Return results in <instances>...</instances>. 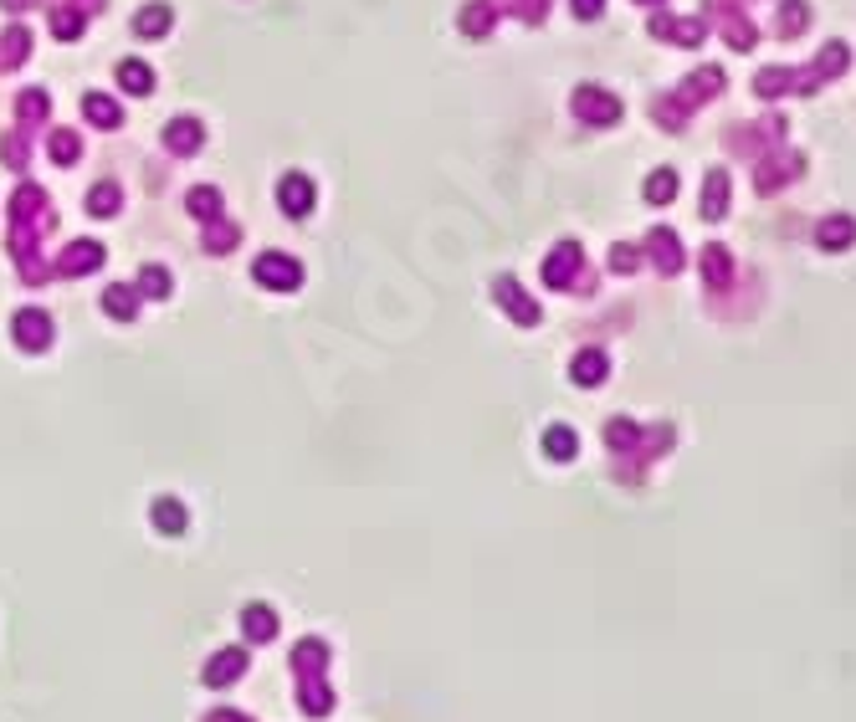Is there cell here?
Masks as SVG:
<instances>
[{
    "label": "cell",
    "mask_w": 856,
    "mask_h": 722,
    "mask_svg": "<svg viewBox=\"0 0 856 722\" xmlns=\"http://www.w3.org/2000/svg\"><path fill=\"white\" fill-rule=\"evenodd\" d=\"M574 118L580 124H620V97H610L605 88H595V82H585V88H574Z\"/></svg>",
    "instance_id": "6da1fadb"
},
{
    "label": "cell",
    "mask_w": 856,
    "mask_h": 722,
    "mask_svg": "<svg viewBox=\"0 0 856 722\" xmlns=\"http://www.w3.org/2000/svg\"><path fill=\"white\" fill-rule=\"evenodd\" d=\"M256 282L272 287V292H293L302 282V267L283 252H267V256H256Z\"/></svg>",
    "instance_id": "7a4b0ae2"
},
{
    "label": "cell",
    "mask_w": 856,
    "mask_h": 722,
    "mask_svg": "<svg viewBox=\"0 0 856 722\" xmlns=\"http://www.w3.org/2000/svg\"><path fill=\"white\" fill-rule=\"evenodd\" d=\"M492 298L503 302V308L518 318L524 329H534V323H539V302H528L524 292H518V282H513V277H498V282H492Z\"/></svg>",
    "instance_id": "3957f363"
},
{
    "label": "cell",
    "mask_w": 856,
    "mask_h": 722,
    "mask_svg": "<svg viewBox=\"0 0 856 722\" xmlns=\"http://www.w3.org/2000/svg\"><path fill=\"white\" fill-rule=\"evenodd\" d=\"M277 200H283L287 216H308V210H313V180H308V174H283Z\"/></svg>",
    "instance_id": "277c9868"
},
{
    "label": "cell",
    "mask_w": 856,
    "mask_h": 722,
    "mask_svg": "<svg viewBox=\"0 0 856 722\" xmlns=\"http://www.w3.org/2000/svg\"><path fill=\"white\" fill-rule=\"evenodd\" d=\"M815 241H821L825 252H846L856 241V220L851 216H825L821 226H815Z\"/></svg>",
    "instance_id": "5b68a950"
},
{
    "label": "cell",
    "mask_w": 856,
    "mask_h": 722,
    "mask_svg": "<svg viewBox=\"0 0 856 722\" xmlns=\"http://www.w3.org/2000/svg\"><path fill=\"white\" fill-rule=\"evenodd\" d=\"M16 344H21V348H47V344H51V323H47V313H36V308L16 313Z\"/></svg>",
    "instance_id": "8992f818"
},
{
    "label": "cell",
    "mask_w": 856,
    "mask_h": 722,
    "mask_svg": "<svg viewBox=\"0 0 856 722\" xmlns=\"http://www.w3.org/2000/svg\"><path fill=\"white\" fill-rule=\"evenodd\" d=\"M574 272H580V246H570V241H564V246H559V252L549 256V267H544V282L564 292V287L574 282Z\"/></svg>",
    "instance_id": "52a82bcc"
},
{
    "label": "cell",
    "mask_w": 856,
    "mask_h": 722,
    "mask_svg": "<svg viewBox=\"0 0 856 722\" xmlns=\"http://www.w3.org/2000/svg\"><path fill=\"white\" fill-rule=\"evenodd\" d=\"M702 32H708L702 21H672V16H656V21H651V36H672L677 47H698Z\"/></svg>",
    "instance_id": "ba28073f"
},
{
    "label": "cell",
    "mask_w": 856,
    "mask_h": 722,
    "mask_svg": "<svg viewBox=\"0 0 856 722\" xmlns=\"http://www.w3.org/2000/svg\"><path fill=\"white\" fill-rule=\"evenodd\" d=\"M170 26H175V11H170V5H159V0H154V5H144L139 21H134V32H139V36H164Z\"/></svg>",
    "instance_id": "9c48e42d"
},
{
    "label": "cell",
    "mask_w": 856,
    "mask_h": 722,
    "mask_svg": "<svg viewBox=\"0 0 856 722\" xmlns=\"http://www.w3.org/2000/svg\"><path fill=\"white\" fill-rule=\"evenodd\" d=\"M200 134H206V128L195 124V118H175V124L164 128V143H170L175 154H191L195 143H200Z\"/></svg>",
    "instance_id": "30bf717a"
},
{
    "label": "cell",
    "mask_w": 856,
    "mask_h": 722,
    "mask_svg": "<svg viewBox=\"0 0 856 722\" xmlns=\"http://www.w3.org/2000/svg\"><path fill=\"white\" fill-rule=\"evenodd\" d=\"M723 210H729V174L713 170V174H708V195H702V216L718 220Z\"/></svg>",
    "instance_id": "8fae6325"
},
{
    "label": "cell",
    "mask_w": 856,
    "mask_h": 722,
    "mask_svg": "<svg viewBox=\"0 0 856 722\" xmlns=\"http://www.w3.org/2000/svg\"><path fill=\"white\" fill-rule=\"evenodd\" d=\"M651 256L662 262V272H677V267H682L677 236H672V231H651Z\"/></svg>",
    "instance_id": "7c38bea8"
},
{
    "label": "cell",
    "mask_w": 856,
    "mask_h": 722,
    "mask_svg": "<svg viewBox=\"0 0 856 722\" xmlns=\"http://www.w3.org/2000/svg\"><path fill=\"white\" fill-rule=\"evenodd\" d=\"M544 451L554 456V461H570V456L580 451V436H574L570 425H554V430L544 436Z\"/></svg>",
    "instance_id": "4fadbf2b"
},
{
    "label": "cell",
    "mask_w": 856,
    "mask_h": 722,
    "mask_svg": "<svg viewBox=\"0 0 856 722\" xmlns=\"http://www.w3.org/2000/svg\"><path fill=\"white\" fill-rule=\"evenodd\" d=\"M118 82H124L128 93H149V88H154V72H149V67L144 62H134V57H128V62H118Z\"/></svg>",
    "instance_id": "5bb4252c"
},
{
    "label": "cell",
    "mask_w": 856,
    "mask_h": 722,
    "mask_svg": "<svg viewBox=\"0 0 856 722\" xmlns=\"http://www.w3.org/2000/svg\"><path fill=\"white\" fill-rule=\"evenodd\" d=\"M82 113H88L98 128H113V124H118V103H113V97H103V93H88V97H82Z\"/></svg>",
    "instance_id": "9a60e30c"
},
{
    "label": "cell",
    "mask_w": 856,
    "mask_h": 722,
    "mask_svg": "<svg viewBox=\"0 0 856 722\" xmlns=\"http://www.w3.org/2000/svg\"><path fill=\"white\" fill-rule=\"evenodd\" d=\"M103 308H108L113 318H134L139 313V292H134V287H108V292H103Z\"/></svg>",
    "instance_id": "2e32d148"
},
{
    "label": "cell",
    "mask_w": 856,
    "mask_h": 722,
    "mask_svg": "<svg viewBox=\"0 0 856 722\" xmlns=\"http://www.w3.org/2000/svg\"><path fill=\"white\" fill-rule=\"evenodd\" d=\"M574 379H580V384H600L605 379V354L600 348H585V354L574 359Z\"/></svg>",
    "instance_id": "e0dca14e"
},
{
    "label": "cell",
    "mask_w": 856,
    "mask_h": 722,
    "mask_svg": "<svg viewBox=\"0 0 856 722\" xmlns=\"http://www.w3.org/2000/svg\"><path fill=\"white\" fill-rule=\"evenodd\" d=\"M672 195H677V174H672V170L647 174V200H651V205H666Z\"/></svg>",
    "instance_id": "ac0fdd59"
},
{
    "label": "cell",
    "mask_w": 856,
    "mask_h": 722,
    "mask_svg": "<svg viewBox=\"0 0 856 722\" xmlns=\"http://www.w3.org/2000/svg\"><path fill=\"white\" fill-rule=\"evenodd\" d=\"M154 528H164V533H180V528H185V507L170 503V497H164V503H154Z\"/></svg>",
    "instance_id": "d6986e66"
},
{
    "label": "cell",
    "mask_w": 856,
    "mask_h": 722,
    "mask_svg": "<svg viewBox=\"0 0 856 722\" xmlns=\"http://www.w3.org/2000/svg\"><path fill=\"white\" fill-rule=\"evenodd\" d=\"M98 262H103V246H98V241H82L78 252L67 256V272H93Z\"/></svg>",
    "instance_id": "ffe728a7"
},
{
    "label": "cell",
    "mask_w": 856,
    "mask_h": 722,
    "mask_svg": "<svg viewBox=\"0 0 856 722\" xmlns=\"http://www.w3.org/2000/svg\"><path fill=\"white\" fill-rule=\"evenodd\" d=\"M139 292H149V298H170V272H164V267H144Z\"/></svg>",
    "instance_id": "44dd1931"
},
{
    "label": "cell",
    "mask_w": 856,
    "mask_h": 722,
    "mask_svg": "<svg viewBox=\"0 0 856 722\" xmlns=\"http://www.w3.org/2000/svg\"><path fill=\"white\" fill-rule=\"evenodd\" d=\"M702 267H708V282L723 287V277H729V252L723 246H708V256H702Z\"/></svg>",
    "instance_id": "7402d4cb"
},
{
    "label": "cell",
    "mask_w": 856,
    "mask_h": 722,
    "mask_svg": "<svg viewBox=\"0 0 856 722\" xmlns=\"http://www.w3.org/2000/svg\"><path fill=\"white\" fill-rule=\"evenodd\" d=\"M754 88H759V97H775V93H785V88H790V72H779V67H764Z\"/></svg>",
    "instance_id": "603a6c76"
},
{
    "label": "cell",
    "mask_w": 856,
    "mask_h": 722,
    "mask_svg": "<svg viewBox=\"0 0 856 722\" xmlns=\"http://www.w3.org/2000/svg\"><path fill=\"white\" fill-rule=\"evenodd\" d=\"M841 67H846V47H841V42H831V47H825V57L815 62V78H836Z\"/></svg>",
    "instance_id": "cb8c5ba5"
},
{
    "label": "cell",
    "mask_w": 856,
    "mask_h": 722,
    "mask_svg": "<svg viewBox=\"0 0 856 722\" xmlns=\"http://www.w3.org/2000/svg\"><path fill=\"white\" fill-rule=\"evenodd\" d=\"M88 210H93V216H113V210H118V190H113V185H98L93 195H88Z\"/></svg>",
    "instance_id": "d4e9b609"
},
{
    "label": "cell",
    "mask_w": 856,
    "mask_h": 722,
    "mask_svg": "<svg viewBox=\"0 0 856 722\" xmlns=\"http://www.w3.org/2000/svg\"><path fill=\"white\" fill-rule=\"evenodd\" d=\"M221 656H226V661H216V666H210V671H206V681H231V671H237L241 661H247L241 651H221Z\"/></svg>",
    "instance_id": "484cf974"
},
{
    "label": "cell",
    "mask_w": 856,
    "mask_h": 722,
    "mask_svg": "<svg viewBox=\"0 0 856 722\" xmlns=\"http://www.w3.org/2000/svg\"><path fill=\"white\" fill-rule=\"evenodd\" d=\"M191 210H195V216H216V210H221V195H216V190H195Z\"/></svg>",
    "instance_id": "4316f807"
},
{
    "label": "cell",
    "mask_w": 856,
    "mask_h": 722,
    "mask_svg": "<svg viewBox=\"0 0 856 722\" xmlns=\"http://www.w3.org/2000/svg\"><path fill=\"white\" fill-rule=\"evenodd\" d=\"M247 615H252V635H272V610L267 605H252Z\"/></svg>",
    "instance_id": "83f0119b"
},
{
    "label": "cell",
    "mask_w": 856,
    "mask_h": 722,
    "mask_svg": "<svg viewBox=\"0 0 856 722\" xmlns=\"http://www.w3.org/2000/svg\"><path fill=\"white\" fill-rule=\"evenodd\" d=\"M800 26H805V5H800V0H790V11H785V26H779V32L790 36V32H800Z\"/></svg>",
    "instance_id": "f1b7e54d"
},
{
    "label": "cell",
    "mask_w": 856,
    "mask_h": 722,
    "mask_svg": "<svg viewBox=\"0 0 856 722\" xmlns=\"http://www.w3.org/2000/svg\"><path fill=\"white\" fill-rule=\"evenodd\" d=\"M51 154H57V159L67 164V159L78 154V139H72V134H57V139H51Z\"/></svg>",
    "instance_id": "f546056e"
},
{
    "label": "cell",
    "mask_w": 856,
    "mask_h": 722,
    "mask_svg": "<svg viewBox=\"0 0 856 722\" xmlns=\"http://www.w3.org/2000/svg\"><path fill=\"white\" fill-rule=\"evenodd\" d=\"M570 5H574V16H600V11H605V0H570Z\"/></svg>",
    "instance_id": "4dcf8cb0"
},
{
    "label": "cell",
    "mask_w": 856,
    "mask_h": 722,
    "mask_svg": "<svg viewBox=\"0 0 856 722\" xmlns=\"http://www.w3.org/2000/svg\"><path fill=\"white\" fill-rule=\"evenodd\" d=\"M610 267H616V272H631V267H636V252H626V246H620V252H610Z\"/></svg>",
    "instance_id": "1f68e13d"
},
{
    "label": "cell",
    "mask_w": 856,
    "mask_h": 722,
    "mask_svg": "<svg viewBox=\"0 0 856 722\" xmlns=\"http://www.w3.org/2000/svg\"><path fill=\"white\" fill-rule=\"evenodd\" d=\"M78 26H82V21L72 16V11H62V16H57V36H72V32H78Z\"/></svg>",
    "instance_id": "d6a6232c"
},
{
    "label": "cell",
    "mask_w": 856,
    "mask_h": 722,
    "mask_svg": "<svg viewBox=\"0 0 856 722\" xmlns=\"http://www.w3.org/2000/svg\"><path fill=\"white\" fill-rule=\"evenodd\" d=\"M647 5H651V0H647Z\"/></svg>",
    "instance_id": "836d02e7"
}]
</instances>
